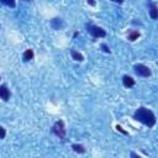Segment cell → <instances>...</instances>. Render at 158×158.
I'll list each match as a JSON object with an SVG mask.
<instances>
[{
	"label": "cell",
	"instance_id": "9c48e42d",
	"mask_svg": "<svg viewBox=\"0 0 158 158\" xmlns=\"http://www.w3.org/2000/svg\"><path fill=\"white\" fill-rule=\"evenodd\" d=\"M139 36H141V33H139L138 31H136V30H132V31H130V32H128V35H127V38H128V41L133 42V41H136V40H137Z\"/></svg>",
	"mask_w": 158,
	"mask_h": 158
},
{
	"label": "cell",
	"instance_id": "ba28073f",
	"mask_svg": "<svg viewBox=\"0 0 158 158\" xmlns=\"http://www.w3.org/2000/svg\"><path fill=\"white\" fill-rule=\"evenodd\" d=\"M149 15L153 20H156L158 17V10H157V5L152 1H149Z\"/></svg>",
	"mask_w": 158,
	"mask_h": 158
},
{
	"label": "cell",
	"instance_id": "5b68a950",
	"mask_svg": "<svg viewBox=\"0 0 158 158\" xmlns=\"http://www.w3.org/2000/svg\"><path fill=\"white\" fill-rule=\"evenodd\" d=\"M51 26H52V28H54V30H60V28L64 26V22H63L62 19L54 17V19L51 20Z\"/></svg>",
	"mask_w": 158,
	"mask_h": 158
},
{
	"label": "cell",
	"instance_id": "277c9868",
	"mask_svg": "<svg viewBox=\"0 0 158 158\" xmlns=\"http://www.w3.org/2000/svg\"><path fill=\"white\" fill-rule=\"evenodd\" d=\"M133 72L136 73V75H138V77H144V78H147V77H149L151 75V69L147 67V65H144V64H136L135 67H133Z\"/></svg>",
	"mask_w": 158,
	"mask_h": 158
},
{
	"label": "cell",
	"instance_id": "e0dca14e",
	"mask_svg": "<svg viewBox=\"0 0 158 158\" xmlns=\"http://www.w3.org/2000/svg\"><path fill=\"white\" fill-rule=\"evenodd\" d=\"M88 4L91 6H95V0H88Z\"/></svg>",
	"mask_w": 158,
	"mask_h": 158
},
{
	"label": "cell",
	"instance_id": "ffe728a7",
	"mask_svg": "<svg viewBox=\"0 0 158 158\" xmlns=\"http://www.w3.org/2000/svg\"><path fill=\"white\" fill-rule=\"evenodd\" d=\"M23 1H27V2H30V1H32V0H23Z\"/></svg>",
	"mask_w": 158,
	"mask_h": 158
},
{
	"label": "cell",
	"instance_id": "8992f818",
	"mask_svg": "<svg viewBox=\"0 0 158 158\" xmlns=\"http://www.w3.org/2000/svg\"><path fill=\"white\" fill-rule=\"evenodd\" d=\"M0 98L4 101H7L10 99V90L7 89L6 85H0Z\"/></svg>",
	"mask_w": 158,
	"mask_h": 158
},
{
	"label": "cell",
	"instance_id": "30bf717a",
	"mask_svg": "<svg viewBox=\"0 0 158 158\" xmlns=\"http://www.w3.org/2000/svg\"><path fill=\"white\" fill-rule=\"evenodd\" d=\"M32 58H33V51H32V49H26V51L23 52V54H22L23 62H28V60H31Z\"/></svg>",
	"mask_w": 158,
	"mask_h": 158
},
{
	"label": "cell",
	"instance_id": "5bb4252c",
	"mask_svg": "<svg viewBox=\"0 0 158 158\" xmlns=\"http://www.w3.org/2000/svg\"><path fill=\"white\" fill-rule=\"evenodd\" d=\"M101 49H102L105 53H111V51H110V48L107 47L106 43H101Z\"/></svg>",
	"mask_w": 158,
	"mask_h": 158
},
{
	"label": "cell",
	"instance_id": "9a60e30c",
	"mask_svg": "<svg viewBox=\"0 0 158 158\" xmlns=\"http://www.w3.org/2000/svg\"><path fill=\"white\" fill-rule=\"evenodd\" d=\"M5 135H6V131H5V128H4L2 126H0V139L5 138Z\"/></svg>",
	"mask_w": 158,
	"mask_h": 158
},
{
	"label": "cell",
	"instance_id": "3957f363",
	"mask_svg": "<svg viewBox=\"0 0 158 158\" xmlns=\"http://www.w3.org/2000/svg\"><path fill=\"white\" fill-rule=\"evenodd\" d=\"M52 133H54L58 138H60V139H63L64 137H65V126H64V122L62 121V120H59V121H56L54 122V125L52 126Z\"/></svg>",
	"mask_w": 158,
	"mask_h": 158
},
{
	"label": "cell",
	"instance_id": "ac0fdd59",
	"mask_svg": "<svg viewBox=\"0 0 158 158\" xmlns=\"http://www.w3.org/2000/svg\"><path fill=\"white\" fill-rule=\"evenodd\" d=\"M130 156H131V157H136V158H139V156H138V154H136L135 152H131V153H130Z\"/></svg>",
	"mask_w": 158,
	"mask_h": 158
},
{
	"label": "cell",
	"instance_id": "4fadbf2b",
	"mask_svg": "<svg viewBox=\"0 0 158 158\" xmlns=\"http://www.w3.org/2000/svg\"><path fill=\"white\" fill-rule=\"evenodd\" d=\"M0 4H4L9 7H15L16 6V1L15 0H0Z\"/></svg>",
	"mask_w": 158,
	"mask_h": 158
},
{
	"label": "cell",
	"instance_id": "7c38bea8",
	"mask_svg": "<svg viewBox=\"0 0 158 158\" xmlns=\"http://www.w3.org/2000/svg\"><path fill=\"white\" fill-rule=\"evenodd\" d=\"M72 148H73V151L77 152V153H85V148H84L83 144L74 143V144H72Z\"/></svg>",
	"mask_w": 158,
	"mask_h": 158
},
{
	"label": "cell",
	"instance_id": "6da1fadb",
	"mask_svg": "<svg viewBox=\"0 0 158 158\" xmlns=\"http://www.w3.org/2000/svg\"><path fill=\"white\" fill-rule=\"evenodd\" d=\"M133 118H135L136 121H139L141 123L148 126V127H153V126L156 125V122H157L156 115H154L151 110H148L147 107H143V106L138 107V109L135 111Z\"/></svg>",
	"mask_w": 158,
	"mask_h": 158
},
{
	"label": "cell",
	"instance_id": "d6986e66",
	"mask_svg": "<svg viewBox=\"0 0 158 158\" xmlns=\"http://www.w3.org/2000/svg\"><path fill=\"white\" fill-rule=\"evenodd\" d=\"M111 1H114V2H118V4H122V2H123V0H111Z\"/></svg>",
	"mask_w": 158,
	"mask_h": 158
},
{
	"label": "cell",
	"instance_id": "8fae6325",
	"mask_svg": "<svg viewBox=\"0 0 158 158\" xmlns=\"http://www.w3.org/2000/svg\"><path fill=\"white\" fill-rule=\"evenodd\" d=\"M70 54H72L73 59H74V60H77V62H83V60H84L83 54H81V53H79V52H77L75 49H72V51H70Z\"/></svg>",
	"mask_w": 158,
	"mask_h": 158
},
{
	"label": "cell",
	"instance_id": "52a82bcc",
	"mask_svg": "<svg viewBox=\"0 0 158 158\" xmlns=\"http://www.w3.org/2000/svg\"><path fill=\"white\" fill-rule=\"evenodd\" d=\"M122 84L126 88H132L135 85V79L132 77H130V75H123L122 77Z\"/></svg>",
	"mask_w": 158,
	"mask_h": 158
},
{
	"label": "cell",
	"instance_id": "7a4b0ae2",
	"mask_svg": "<svg viewBox=\"0 0 158 158\" xmlns=\"http://www.w3.org/2000/svg\"><path fill=\"white\" fill-rule=\"evenodd\" d=\"M85 27H86L88 33H89V35H91V36H93V37H95V38L105 37V36H106L105 30H104V28H101V27H99V26H95V25H93V23H86V25H85Z\"/></svg>",
	"mask_w": 158,
	"mask_h": 158
},
{
	"label": "cell",
	"instance_id": "2e32d148",
	"mask_svg": "<svg viewBox=\"0 0 158 158\" xmlns=\"http://www.w3.org/2000/svg\"><path fill=\"white\" fill-rule=\"evenodd\" d=\"M116 130H117V131H120V132H121V133H123V135H128V133H127V131H125L120 125H117V126H116Z\"/></svg>",
	"mask_w": 158,
	"mask_h": 158
}]
</instances>
